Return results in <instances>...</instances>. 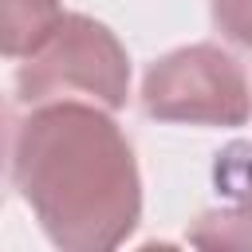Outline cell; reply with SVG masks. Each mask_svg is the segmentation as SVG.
<instances>
[{"instance_id": "3957f363", "label": "cell", "mask_w": 252, "mask_h": 252, "mask_svg": "<svg viewBox=\"0 0 252 252\" xmlns=\"http://www.w3.org/2000/svg\"><path fill=\"white\" fill-rule=\"evenodd\" d=\"M142 110L158 122L189 126H244L252 94L244 67L217 43H189L158 63L142 79Z\"/></svg>"}, {"instance_id": "5b68a950", "label": "cell", "mask_w": 252, "mask_h": 252, "mask_svg": "<svg viewBox=\"0 0 252 252\" xmlns=\"http://www.w3.org/2000/svg\"><path fill=\"white\" fill-rule=\"evenodd\" d=\"M189 244L197 248H252V197L201 213L189 228Z\"/></svg>"}, {"instance_id": "277c9868", "label": "cell", "mask_w": 252, "mask_h": 252, "mask_svg": "<svg viewBox=\"0 0 252 252\" xmlns=\"http://www.w3.org/2000/svg\"><path fill=\"white\" fill-rule=\"evenodd\" d=\"M59 20H63L59 0H4V32H0L4 55L8 59L32 55Z\"/></svg>"}, {"instance_id": "6da1fadb", "label": "cell", "mask_w": 252, "mask_h": 252, "mask_svg": "<svg viewBox=\"0 0 252 252\" xmlns=\"http://www.w3.org/2000/svg\"><path fill=\"white\" fill-rule=\"evenodd\" d=\"M12 185L63 252H110L142 220V177L98 102L55 98L12 122Z\"/></svg>"}, {"instance_id": "7a4b0ae2", "label": "cell", "mask_w": 252, "mask_h": 252, "mask_svg": "<svg viewBox=\"0 0 252 252\" xmlns=\"http://www.w3.org/2000/svg\"><path fill=\"white\" fill-rule=\"evenodd\" d=\"M75 94L106 110L126 106L130 59L106 24L83 12H63V20L43 35V43L24 55L16 71V98L24 106H39Z\"/></svg>"}, {"instance_id": "8992f818", "label": "cell", "mask_w": 252, "mask_h": 252, "mask_svg": "<svg viewBox=\"0 0 252 252\" xmlns=\"http://www.w3.org/2000/svg\"><path fill=\"white\" fill-rule=\"evenodd\" d=\"M209 12L224 39L252 47V0H209Z\"/></svg>"}]
</instances>
